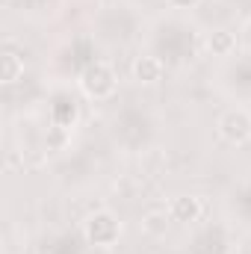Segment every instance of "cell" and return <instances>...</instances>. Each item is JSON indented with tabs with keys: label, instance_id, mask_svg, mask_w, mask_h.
Returning <instances> with one entry per match:
<instances>
[{
	"label": "cell",
	"instance_id": "obj_9",
	"mask_svg": "<svg viewBox=\"0 0 251 254\" xmlns=\"http://www.w3.org/2000/svg\"><path fill=\"white\" fill-rule=\"evenodd\" d=\"M201 0H169V6L172 9H195Z\"/></svg>",
	"mask_w": 251,
	"mask_h": 254
},
{
	"label": "cell",
	"instance_id": "obj_10",
	"mask_svg": "<svg viewBox=\"0 0 251 254\" xmlns=\"http://www.w3.org/2000/svg\"><path fill=\"white\" fill-rule=\"evenodd\" d=\"M39 254H60V252H51V249H48V252H39Z\"/></svg>",
	"mask_w": 251,
	"mask_h": 254
},
{
	"label": "cell",
	"instance_id": "obj_7",
	"mask_svg": "<svg viewBox=\"0 0 251 254\" xmlns=\"http://www.w3.org/2000/svg\"><path fill=\"white\" fill-rule=\"evenodd\" d=\"M169 225H172V216H169L166 207H154V210H148V213L142 216V231H145L148 237H166Z\"/></svg>",
	"mask_w": 251,
	"mask_h": 254
},
{
	"label": "cell",
	"instance_id": "obj_3",
	"mask_svg": "<svg viewBox=\"0 0 251 254\" xmlns=\"http://www.w3.org/2000/svg\"><path fill=\"white\" fill-rule=\"evenodd\" d=\"M216 130L228 145H246L251 142V113L243 107H231L219 116Z\"/></svg>",
	"mask_w": 251,
	"mask_h": 254
},
{
	"label": "cell",
	"instance_id": "obj_4",
	"mask_svg": "<svg viewBox=\"0 0 251 254\" xmlns=\"http://www.w3.org/2000/svg\"><path fill=\"white\" fill-rule=\"evenodd\" d=\"M166 210H169L172 222H178V225H192V222H198V219L204 216V201H201L198 195H178V198H172V201L166 204Z\"/></svg>",
	"mask_w": 251,
	"mask_h": 254
},
{
	"label": "cell",
	"instance_id": "obj_2",
	"mask_svg": "<svg viewBox=\"0 0 251 254\" xmlns=\"http://www.w3.org/2000/svg\"><path fill=\"white\" fill-rule=\"evenodd\" d=\"M80 92L89 98V101H107V98H113L116 95V89H119V74H116V68L107 63H92L83 68V74H80Z\"/></svg>",
	"mask_w": 251,
	"mask_h": 254
},
{
	"label": "cell",
	"instance_id": "obj_6",
	"mask_svg": "<svg viewBox=\"0 0 251 254\" xmlns=\"http://www.w3.org/2000/svg\"><path fill=\"white\" fill-rule=\"evenodd\" d=\"M204 48H207L210 57L225 60V57H231V54L237 51V36H234L231 30H225V27H222V30H213V33H207Z\"/></svg>",
	"mask_w": 251,
	"mask_h": 254
},
{
	"label": "cell",
	"instance_id": "obj_5",
	"mask_svg": "<svg viewBox=\"0 0 251 254\" xmlns=\"http://www.w3.org/2000/svg\"><path fill=\"white\" fill-rule=\"evenodd\" d=\"M130 74H133V80H136V83H142V86H154V83H160V80H163L166 65H163L160 57L142 54V57H136V60H133Z\"/></svg>",
	"mask_w": 251,
	"mask_h": 254
},
{
	"label": "cell",
	"instance_id": "obj_8",
	"mask_svg": "<svg viewBox=\"0 0 251 254\" xmlns=\"http://www.w3.org/2000/svg\"><path fill=\"white\" fill-rule=\"evenodd\" d=\"M21 77H24V57L15 54V51H6V54H3V83L12 86V83H18Z\"/></svg>",
	"mask_w": 251,
	"mask_h": 254
},
{
	"label": "cell",
	"instance_id": "obj_1",
	"mask_svg": "<svg viewBox=\"0 0 251 254\" xmlns=\"http://www.w3.org/2000/svg\"><path fill=\"white\" fill-rule=\"evenodd\" d=\"M83 240L92 249H113L122 240V222L110 210H95L83 219Z\"/></svg>",
	"mask_w": 251,
	"mask_h": 254
}]
</instances>
